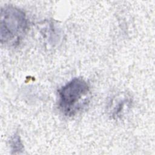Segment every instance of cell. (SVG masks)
Returning a JSON list of instances; mask_svg holds the SVG:
<instances>
[{
  "label": "cell",
  "mask_w": 155,
  "mask_h": 155,
  "mask_svg": "<svg viewBox=\"0 0 155 155\" xmlns=\"http://www.w3.org/2000/svg\"><path fill=\"white\" fill-rule=\"evenodd\" d=\"M10 145L12 153H20L23 150V145L18 133H15L10 140Z\"/></svg>",
  "instance_id": "3957f363"
},
{
  "label": "cell",
  "mask_w": 155,
  "mask_h": 155,
  "mask_svg": "<svg viewBox=\"0 0 155 155\" xmlns=\"http://www.w3.org/2000/svg\"><path fill=\"white\" fill-rule=\"evenodd\" d=\"M28 21L25 14L19 8L6 5L1 9L0 38L1 44L18 43L25 33Z\"/></svg>",
  "instance_id": "7a4b0ae2"
},
{
  "label": "cell",
  "mask_w": 155,
  "mask_h": 155,
  "mask_svg": "<svg viewBox=\"0 0 155 155\" xmlns=\"http://www.w3.org/2000/svg\"><path fill=\"white\" fill-rule=\"evenodd\" d=\"M90 93V87L85 80L72 79L58 91L60 110L66 116H74L87 104Z\"/></svg>",
  "instance_id": "6da1fadb"
}]
</instances>
